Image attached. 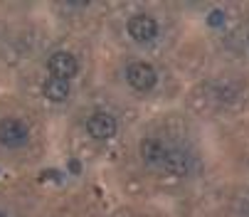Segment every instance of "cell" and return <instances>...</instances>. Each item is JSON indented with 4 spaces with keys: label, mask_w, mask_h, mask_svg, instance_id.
I'll return each mask as SVG.
<instances>
[{
    "label": "cell",
    "mask_w": 249,
    "mask_h": 217,
    "mask_svg": "<svg viewBox=\"0 0 249 217\" xmlns=\"http://www.w3.org/2000/svg\"><path fill=\"white\" fill-rule=\"evenodd\" d=\"M47 69H50L52 77L69 82L72 77H77L79 62H77V57H74L72 52H54V54L47 59Z\"/></svg>",
    "instance_id": "cell-3"
},
{
    "label": "cell",
    "mask_w": 249,
    "mask_h": 217,
    "mask_svg": "<svg viewBox=\"0 0 249 217\" xmlns=\"http://www.w3.org/2000/svg\"><path fill=\"white\" fill-rule=\"evenodd\" d=\"M27 138H30V128L22 119L8 116L0 121V143L5 148H20L27 143Z\"/></svg>",
    "instance_id": "cell-1"
},
{
    "label": "cell",
    "mask_w": 249,
    "mask_h": 217,
    "mask_svg": "<svg viewBox=\"0 0 249 217\" xmlns=\"http://www.w3.org/2000/svg\"><path fill=\"white\" fill-rule=\"evenodd\" d=\"M126 30H128V35H131L136 42H151V40L158 37V22H156L151 15H146V13L133 15V18L128 20Z\"/></svg>",
    "instance_id": "cell-4"
},
{
    "label": "cell",
    "mask_w": 249,
    "mask_h": 217,
    "mask_svg": "<svg viewBox=\"0 0 249 217\" xmlns=\"http://www.w3.org/2000/svg\"><path fill=\"white\" fill-rule=\"evenodd\" d=\"M225 22V13H220V10H215V13H210V25H222Z\"/></svg>",
    "instance_id": "cell-9"
},
{
    "label": "cell",
    "mask_w": 249,
    "mask_h": 217,
    "mask_svg": "<svg viewBox=\"0 0 249 217\" xmlns=\"http://www.w3.org/2000/svg\"><path fill=\"white\" fill-rule=\"evenodd\" d=\"M42 91H45V96H47L50 101L59 104V101H64V99L69 96V82H64V79H57V77H50V79L45 82Z\"/></svg>",
    "instance_id": "cell-8"
},
{
    "label": "cell",
    "mask_w": 249,
    "mask_h": 217,
    "mask_svg": "<svg viewBox=\"0 0 249 217\" xmlns=\"http://www.w3.org/2000/svg\"><path fill=\"white\" fill-rule=\"evenodd\" d=\"M116 119L104 114V111H96L87 119V133L91 138H99V141H106V138H114L116 136Z\"/></svg>",
    "instance_id": "cell-5"
},
{
    "label": "cell",
    "mask_w": 249,
    "mask_h": 217,
    "mask_svg": "<svg viewBox=\"0 0 249 217\" xmlns=\"http://www.w3.org/2000/svg\"><path fill=\"white\" fill-rule=\"evenodd\" d=\"M0 217H5V212H3V210H0Z\"/></svg>",
    "instance_id": "cell-10"
},
{
    "label": "cell",
    "mask_w": 249,
    "mask_h": 217,
    "mask_svg": "<svg viewBox=\"0 0 249 217\" xmlns=\"http://www.w3.org/2000/svg\"><path fill=\"white\" fill-rule=\"evenodd\" d=\"M163 168H165L170 175L185 178V175H190V170H193V161H190V156H188L183 148H168V151H165V158H163Z\"/></svg>",
    "instance_id": "cell-6"
},
{
    "label": "cell",
    "mask_w": 249,
    "mask_h": 217,
    "mask_svg": "<svg viewBox=\"0 0 249 217\" xmlns=\"http://www.w3.org/2000/svg\"><path fill=\"white\" fill-rule=\"evenodd\" d=\"M165 151H168V146H165L160 138L148 136V138L141 141V156H143V161H146L148 165H163Z\"/></svg>",
    "instance_id": "cell-7"
},
{
    "label": "cell",
    "mask_w": 249,
    "mask_h": 217,
    "mask_svg": "<svg viewBox=\"0 0 249 217\" xmlns=\"http://www.w3.org/2000/svg\"><path fill=\"white\" fill-rule=\"evenodd\" d=\"M126 82L136 89V91H151L158 82L156 69L146 62H131L126 67Z\"/></svg>",
    "instance_id": "cell-2"
}]
</instances>
